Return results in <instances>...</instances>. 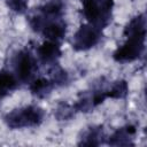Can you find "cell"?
<instances>
[{"mask_svg":"<svg viewBox=\"0 0 147 147\" xmlns=\"http://www.w3.org/2000/svg\"><path fill=\"white\" fill-rule=\"evenodd\" d=\"M105 142V132L102 125L90 126L82 132L79 137V146H99Z\"/></svg>","mask_w":147,"mask_h":147,"instance_id":"9","label":"cell"},{"mask_svg":"<svg viewBox=\"0 0 147 147\" xmlns=\"http://www.w3.org/2000/svg\"><path fill=\"white\" fill-rule=\"evenodd\" d=\"M55 85L53 84V82L51 79L47 78H37L30 82V92L32 93V95H34L38 99H45L47 98L51 93L52 90Z\"/></svg>","mask_w":147,"mask_h":147,"instance_id":"10","label":"cell"},{"mask_svg":"<svg viewBox=\"0 0 147 147\" xmlns=\"http://www.w3.org/2000/svg\"><path fill=\"white\" fill-rule=\"evenodd\" d=\"M76 113L77 111H76L74 105H69L67 102H60L57 105V107L55 108L54 116L57 121H68V119L72 118Z\"/></svg>","mask_w":147,"mask_h":147,"instance_id":"15","label":"cell"},{"mask_svg":"<svg viewBox=\"0 0 147 147\" xmlns=\"http://www.w3.org/2000/svg\"><path fill=\"white\" fill-rule=\"evenodd\" d=\"M83 15L88 23L103 29L111 22L114 0H84Z\"/></svg>","mask_w":147,"mask_h":147,"instance_id":"2","label":"cell"},{"mask_svg":"<svg viewBox=\"0 0 147 147\" xmlns=\"http://www.w3.org/2000/svg\"><path fill=\"white\" fill-rule=\"evenodd\" d=\"M63 9H64V3L62 0H48L39 7L40 14L46 18L61 17Z\"/></svg>","mask_w":147,"mask_h":147,"instance_id":"12","label":"cell"},{"mask_svg":"<svg viewBox=\"0 0 147 147\" xmlns=\"http://www.w3.org/2000/svg\"><path fill=\"white\" fill-rule=\"evenodd\" d=\"M61 55L62 52L57 41L47 40L37 48V56L44 64H55Z\"/></svg>","mask_w":147,"mask_h":147,"instance_id":"7","label":"cell"},{"mask_svg":"<svg viewBox=\"0 0 147 147\" xmlns=\"http://www.w3.org/2000/svg\"><path fill=\"white\" fill-rule=\"evenodd\" d=\"M145 40H146V33L129 36L127 40L114 52L113 54L114 60L119 63L136 61L142 55L145 51Z\"/></svg>","mask_w":147,"mask_h":147,"instance_id":"3","label":"cell"},{"mask_svg":"<svg viewBox=\"0 0 147 147\" xmlns=\"http://www.w3.org/2000/svg\"><path fill=\"white\" fill-rule=\"evenodd\" d=\"M17 86L18 79L14 74L7 70H0V99L15 91Z\"/></svg>","mask_w":147,"mask_h":147,"instance_id":"11","label":"cell"},{"mask_svg":"<svg viewBox=\"0 0 147 147\" xmlns=\"http://www.w3.org/2000/svg\"><path fill=\"white\" fill-rule=\"evenodd\" d=\"M40 32L48 40L60 41L65 36L67 24L61 17H57V18H46L45 17V23H44Z\"/></svg>","mask_w":147,"mask_h":147,"instance_id":"6","label":"cell"},{"mask_svg":"<svg viewBox=\"0 0 147 147\" xmlns=\"http://www.w3.org/2000/svg\"><path fill=\"white\" fill-rule=\"evenodd\" d=\"M137 133V129L133 125H126L117 129L109 138L108 145L110 146H133V139Z\"/></svg>","mask_w":147,"mask_h":147,"instance_id":"8","label":"cell"},{"mask_svg":"<svg viewBox=\"0 0 147 147\" xmlns=\"http://www.w3.org/2000/svg\"><path fill=\"white\" fill-rule=\"evenodd\" d=\"M49 77L54 85H64L69 82V75L57 64H54L49 70Z\"/></svg>","mask_w":147,"mask_h":147,"instance_id":"16","label":"cell"},{"mask_svg":"<svg viewBox=\"0 0 147 147\" xmlns=\"http://www.w3.org/2000/svg\"><path fill=\"white\" fill-rule=\"evenodd\" d=\"M6 3L11 11L23 14L28 8L29 0H6Z\"/></svg>","mask_w":147,"mask_h":147,"instance_id":"17","label":"cell"},{"mask_svg":"<svg viewBox=\"0 0 147 147\" xmlns=\"http://www.w3.org/2000/svg\"><path fill=\"white\" fill-rule=\"evenodd\" d=\"M124 36H133V34H140L146 33V16L145 14H140L136 17H133L124 28Z\"/></svg>","mask_w":147,"mask_h":147,"instance_id":"13","label":"cell"},{"mask_svg":"<svg viewBox=\"0 0 147 147\" xmlns=\"http://www.w3.org/2000/svg\"><path fill=\"white\" fill-rule=\"evenodd\" d=\"M45 117V111L38 106H26L23 108L14 109L6 114L3 117L6 125L9 129H23L33 127L41 124Z\"/></svg>","mask_w":147,"mask_h":147,"instance_id":"1","label":"cell"},{"mask_svg":"<svg viewBox=\"0 0 147 147\" xmlns=\"http://www.w3.org/2000/svg\"><path fill=\"white\" fill-rule=\"evenodd\" d=\"M129 93V85L124 79L114 82L107 88V98L111 99H124Z\"/></svg>","mask_w":147,"mask_h":147,"instance_id":"14","label":"cell"},{"mask_svg":"<svg viewBox=\"0 0 147 147\" xmlns=\"http://www.w3.org/2000/svg\"><path fill=\"white\" fill-rule=\"evenodd\" d=\"M102 29L88 23L83 24L72 37V48L82 52L94 47L101 39Z\"/></svg>","mask_w":147,"mask_h":147,"instance_id":"4","label":"cell"},{"mask_svg":"<svg viewBox=\"0 0 147 147\" xmlns=\"http://www.w3.org/2000/svg\"><path fill=\"white\" fill-rule=\"evenodd\" d=\"M14 70L18 80L23 83H30L33 80L34 74L37 71L36 59L29 51H20L14 59Z\"/></svg>","mask_w":147,"mask_h":147,"instance_id":"5","label":"cell"}]
</instances>
